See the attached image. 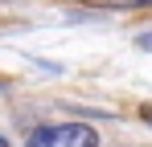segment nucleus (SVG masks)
Here are the masks:
<instances>
[{
	"mask_svg": "<svg viewBox=\"0 0 152 147\" xmlns=\"http://www.w3.org/2000/svg\"><path fill=\"white\" fill-rule=\"evenodd\" d=\"M148 122H152V110H148Z\"/></svg>",
	"mask_w": 152,
	"mask_h": 147,
	"instance_id": "5",
	"label": "nucleus"
},
{
	"mask_svg": "<svg viewBox=\"0 0 152 147\" xmlns=\"http://www.w3.org/2000/svg\"><path fill=\"white\" fill-rule=\"evenodd\" d=\"M136 45H140V49H152V37H140V41H136Z\"/></svg>",
	"mask_w": 152,
	"mask_h": 147,
	"instance_id": "3",
	"label": "nucleus"
},
{
	"mask_svg": "<svg viewBox=\"0 0 152 147\" xmlns=\"http://www.w3.org/2000/svg\"><path fill=\"white\" fill-rule=\"evenodd\" d=\"M0 147H8V139H4V135H0Z\"/></svg>",
	"mask_w": 152,
	"mask_h": 147,
	"instance_id": "4",
	"label": "nucleus"
},
{
	"mask_svg": "<svg viewBox=\"0 0 152 147\" xmlns=\"http://www.w3.org/2000/svg\"><path fill=\"white\" fill-rule=\"evenodd\" d=\"M25 147H99V131L91 122H58V127H37L25 139Z\"/></svg>",
	"mask_w": 152,
	"mask_h": 147,
	"instance_id": "1",
	"label": "nucleus"
},
{
	"mask_svg": "<svg viewBox=\"0 0 152 147\" xmlns=\"http://www.w3.org/2000/svg\"><path fill=\"white\" fill-rule=\"evenodd\" d=\"M78 4H91V8H140L152 0H78Z\"/></svg>",
	"mask_w": 152,
	"mask_h": 147,
	"instance_id": "2",
	"label": "nucleus"
}]
</instances>
